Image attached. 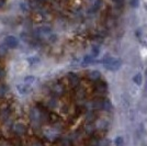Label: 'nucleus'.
Wrapping results in <instances>:
<instances>
[{
  "label": "nucleus",
  "instance_id": "f257e3e1",
  "mask_svg": "<svg viewBox=\"0 0 147 146\" xmlns=\"http://www.w3.org/2000/svg\"><path fill=\"white\" fill-rule=\"evenodd\" d=\"M102 65L108 70H117L121 67V59L114 56H107L102 59Z\"/></svg>",
  "mask_w": 147,
  "mask_h": 146
},
{
  "label": "nucleus",
  "instance_id": "f03ea898",
  "mask_svg": "<svg viewBox=\"0 0 147 146\" xmlns=\"http://www.w3.org/2000/svg\"><path fill=\"white\" fill-rule=\"evenodd\" d=\"M3 44L9 49H17L19 46V40L14 35H9L5 39Z\"/></svg>",
  "mask_w": 147,
  "mask_h": 146
},
{
  "label": "nucleus",
  "instance_id": "7ed1b4c3",
  "mask_svg": "<svg viewBox=\"0 0 147 146\" xmlns=\"http://www.w3.org/2000/svg\"><path fill=\"white\" fill-rule=\"evenodd\" d=\"M67 79H68V82H69V85L71 86V87H74V88H76L77 86L79 85L80 82V79L79 77L76 75V74L74 73H69L67 75Z\"/></svg>",
  "mask_w": 147,
  "mask_h": 146
},
{
  "label": "nucleus",
  "instance_id": "20e7f679",
  "mask_svg": "<svg viewBox=\"0 0 147 146\" xmlns=\"http://www.w3.org/2000/svg\"><path fill=\"white\" fill-rule=\"evenodd\" d=\"M17 90L20 95L22 96H25L28 93H30L32 91V86L29 85V84H23V85H18L17 86Z\"/></svg>",
  "mask_w": 147,
  "mask_h": 146
},
{
  "label": "nucleus",
  "instance_id": "39448f33",
  "mask_svg": "<svg viewBox=\"0 0 147 146\" xmlns=\"http://www.w3.org/2000/svg\"><path fill=\"white\" fill-rule=\"evenodd\" d=\"M94 90H96V92L100 93V95H104L108 90V86L104 81H99V82H97L96 87H94Z\"/></svg>",
  "mask_w": 147,
  "mask_h": 146
},
{
  "label": "nucleus",
  "instance_id": "423d86ee",
  "mask_svg": "<svg viewBox=\"0 0 147 146\" xmlns=\"http://www.w3.org/2000/svg\"><path fill=\"white\" fill-rule=\"evenodd\" d=\"M88 78L97 81V80H100V78H101V74L99 73L98 70H92V72L88 74Z\"/></svg>",
  "mask_w": 147,
  "mask_h": 146
},
{
  "label": "nucleus",
  "instance_id": "0eeeda50",
  "mask_svg": "<svg viewBox=\"0 0 147 146\" xmlns=\"http://www.w3.org/2000/svg\"><path fill=\"white\" fill-rule=\"evenodd\" d=\"M37 32L41 33V35H47L52 32V29L49 26H41V28L37 29Z\"/></svg>",
  "mask_w": 147,
  "mask_h": 146
},
{
  "label": "nucleus",
  "instance_id": "6e6552de",
  "mask_svg": "<svg viewBox=\"0 0 147 146\" xmlns=\"http://www.w3.org/2000/svg\"><path fill=\"white\" fill-rule=\"evenodd\" d=\"M14 131L18 134H23L25 132V126L23 124H17L14 128Z\"/></svg>",
  "mask_w": 147,
  "mask_h": 146
},
{
  "label": "nucleus",
  "instance_id": "1a4fd4ad",
  "mask_svg": "<svg viewBox=\"0 0 147 146\" xmlns=\"http://www.w3.org/2000/svg\"><path fill=\"white\" fill-rule=\"evenodd\" d=\"M38 62H40V58H38V57H35V56H32V57H29V58H28V63H29L30 66L35 65V64H38Z\"/></svg>",
  "mask_w": 147,
  "mask_h": 146
},
{
  "label": "nucleus",
  "instance_id": "9d476101",
  "mask_svg": "<svg viewBox=\"0 0 147 146\" xmlns=\"http://www.w3.org/2000/svg\"><path fill=\"white\" fill-rule=\"evenodd\" d=\"M34 81H35V77L34 76H26V77H24V79H23V82L24 84H29V85L33 84Z\"/></svg>",
  "mask_w": 147,
  "mask_h": 146
},
{
  "label": "nucleus",
  "instance_id": "9b49d317",
  "mask_svg": "<svg viewBox=\"0 0 147 146\" xmlns=\"http://www.w3.org/2000/svg\"><path fill=\"white\" fill-rule=\"evenodd\" d=\"M133 80H134V82L136 84V85L141 86L142 85V81H143L142 75H141V74H137V75H135L134 78H133Z\"/></svg>",
  "mask_w": 147,
  "mask_h": 146
},
{
  "label": "nucleus",
  "instance_id": "f8f14e48",
  "mask_svg": "<svg viewBox=\"0 0 147 146\" xmlns=\"http://www.w3.org/2000/svg\"><path fill=\"white\" fill-rule=\"evenodd\" d=\"M114 143H115V146H124V139L122 136H117L114 140Z\"/></svg>",
  "mask_w": 147,
  "mask_h": 146
},
{
  "label": "nucleus",
  "instance_id": "ddd939ff",
  "mask_svg": "<svg viewBox=\"0 0 147 146\" xmlns=\"http://www.w3.org/2000/svg\"><path fill=\"white\" fill-rule=\"evenodd\" d=\"M7 91H8L7 86L3 85V84H1V85H0V97H3L7 93Z\"/></svg>",
  "mask_w": 147,
  "mask_h": 146
},
{
  "label": "nucleus",
  "instance_id": "4468645a",
  "mask_svg": "<svg viewBox=\"0 0 147 146\" xmlns=\"http://www.w3.org/2000/svg\"><path fill=\"white\" fill-rule=\"evenodd\" d=\"M6 47H7V46L5 45V44L0 46V56H3V55L7 54V49H6Z\"/></svg>",
  "mask_w": 147,
  "mask_h": 146
},
{
  "label": "nucleus",
  "instance_id": "2eb2a0df",
  "mask_svg": "<svg viewBox=\"0 0 147 146\" xmlns=\"http://www.w3.org/2000/svg\"><path fill=\"white\" fill-rule=\"evenodd\" d=\"M92 51H93L92 52V57H97L99 55V47H93Z\"/></svg>",
  "mask_w": 147,
  "mask_h": 146
},
{
  "label": "nucleus",
  "instance_id": "dca6fc26",
  "mask_svg": "<svg viewBox=\"0 0 147 146\" xmlns=\"http://www.w3.org/2000/svg\"><path fill=\"white\" fill-rule=\"evenodd\" d=\"M114 3H117V6H120V7H122L123 5H124V1L125 0H112Z\"/></svg>",
  "mask_w": 147,
  "mask_h": 146
},
{
  "label": "nucleus",
  "instance_id": "f3484780",
  "mask_svg": "<svg viewBox=\"0 0 147 146\" xmlns=\"http://www.w3.org/2000/svg\"><path fill=\"white\" fill-rule=\"evenodd\" d=\"M100 5H101V0H98V1L96 2L94 7H93V10H92V11H97L99 9V6H100Z\"/></svg>",
  "mask_w": 147,
  "mask_h": 146
},
{
  "label": "nucleus",
  "instance_id": "a211bd4d",
  "mask_svg": "<svg viewBox=\"0 0 147 146\" xmlns=\"http://www.w3.org/2000/svg\"><path fill=\"white\" fill-rule=\"evenodd\" d=\"M2 5H3V1H2V0H0V7H2Z\"/></svg>",
  "mask_w": 147,
  "mask_h": 146
},
{
  "label": "nucleus",
  "instance_id": "6ab92c4d",
  "mask_svg": "<svg viewBox=\"0 0 147 146\" xmlns=\"http://www.w3.org/2000/svg\"><path fill=\"white\" fill-rule=\"evenodd\" d=\"M146 8H147V5H146Z\"/></svg>",
  "mask_w": 147,
  "mask_h": 146
},
{
  "label": "nucleus",
  "instance_id": "aec40b11",
  "mask_svg": "<svg viewBox=\"0 0 147 146\" xmlns=\"http://www.w3.org/2000/svg\"><path fill=\"white\" fill-rule=\"evenodd\" d=\"M2 1H5V0H2Z\"/></svg>",
  "mask_w": 147,
  "mask_h": 146
}]
</instances>
